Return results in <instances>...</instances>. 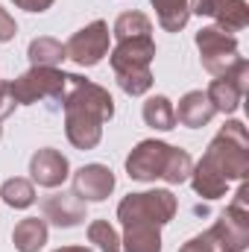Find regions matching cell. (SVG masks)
<instances>
[{
	"mask_svg": "<svg viewBox=\"0 0 249 252\" xmlns=\"http://www.w3.org/2000/svg\"><path fill=\"white\" fill-rule=\"evenodd\" d=\"M249 173V135L241 121H229L208 144L199 164L190 170V185L205 199H220L229 182L247 179Z\"/></svg>",
	"mask_w": 249,
	"mask_h": 252,
	"instance_id": "6da1fadb",
	"label": "cell"
},
{
	"mask_svg": "<svg viewBox=\"0 0 249 252\" xmlns=\"http://www.w3.org/2000/svg\"><path fill=\"white\" fill-rule=\"evenodd\" d=\"M64 132L76 150H94L103 138V124L115 115V100L106 88L67 73L64 91Z\"/></svg>",
	"mask_w": 249,
	"mask_h": 252,
	"instance_id": "7a4b0ae2",
	"label": "cell"
},
{
	"mask_svg": "<svg viewBox=\"0 0 249 252\" xmlns=\"http://www.w3.org/2000/svg\"><path fill=\"white\" fill-rule=\"evenodd\" d=\"M156 59V44L153 38H126L118 41V47L112 50V70L118 76V85L124 88L129 97L147 94L153 88V73L150 62Z\"/></svg>",
	"mask_w": 249,
	"mask_h": 252,
	"instance_id": "3957f363",
	"label": "cell"
},
{
	"mask_svg": "<svg viewBox=\"0 0 249 252\" xmlns=\"http://www.w3.org/2000/svg\"><path fill=\"white\" fill-rule=\"evenodd\" d=\"M176 214V196L170 190H144L129 193L118 205V220L124 226H164Z\"/></svg>",
	"mask_w": 249,
	"mask_h": 252,
	"instance_id": "277c9868",
	"label": "cell"
},
{
	"mask_svg": "<svg viewBox=\"0 0 249 252\" xmlns=\"http://www.w3.org/2000/svg\"><path fill=\"white\" fill-rule=\"evenodd\" d=\"M18 106H30L38 100H62L67 91V73L56 67H32L15 82H9Z\"/></svg>",
	"mask_w": 249,
	"mask_h": 252,
	"instance_id": "5b68a950",
	"label": "cell"
},
{
	"mask_svg": "<svg viewBox=\"0 0 249 252\" xmlns=\"http://www.w3.org/2000/svg\"><path fill=\"white\" fill-rule=\"evenodd\" d=\"M196 47L202 56V67L214 76L226 73L232 64H238L244 56H238V38L220 27H205L196 32Z\"/></svg>",
	"mask_w": 249,
	"mask_h": 252,
	"instance_id": "8992f818",
	"label": "cell"
},
{
	"mask_svg": "<svg viewBox=\"0 0 249 252\" xmlns=\"http://www.w3.org/2000/svg\"><path fill=\"white\" fill-rule=\"evenodd\" d=\"M170 156H173V147H170V144H164V141H141V144L129 153L126 170H129V176L138 179V182H156V179L164 176Z\"/></svg>",
	"mask_w": 249,
	"mask_h": 252,
	"instance_id": "52a82bcc",
	"label": "cell"
},
{
	"mask_svg": "<svg viewBox=\"0 0 249 252\" xmlns=\"http://www.w3.org/2000/svg\"><path fill=\"white\" fill-rule=\"evenodd\" d=\"M64 50H67V59H73L82 67L97 64L109 53V24L106 21H91L88 27H82L79 32L70 35Z\"/></svg>",
	"mask_w": 249,
	"mask_h": 252,
	"instance_id": "ba28073f",
	"label": "cell"
},
{
	"mask_svg": "<svg viewBox=\"0 0 249 252\" xmlns=\"http://www.w3.org/2000/svg\"><path fill=\"white\" fill-rule=\"evenodd\" d=\"M247 76H249V64H247V59H241L238 64H232L226 73H220L208 85L205 97L214 106V112H226L229 115V112H235L241 106V100L247 94Z\"/></svg>",
	"mask_w": 249,
	"mask_h": 252,
	"instance_id": "9c48e42d",
	"label": "cell"
},
{
	"mask_svg": "<svg viewBox=\"0 0 249 252\" xmlns=\"http://www.w3.org/2000/svg\"><path fill=\"white\" fill-rule=\"evenodd\" d=\"M115 190V173L106 164H85L73 173V193L85 202H103Z\"/></svg>",
	"mask_w": 249,
	"mask_h": 252,
	"instance_id": "30bf717a",
	"label": "cell"
},
{
	"mask_svg": "<svg viewBox=\"0 0 249 252\" xmlns=\"http://www.w3.org/2000/svg\"><path fill=\"white\" fill-rule=\"evenodd\" d=\"M30 173H32V179L41 188H59L64 179L70 176V164H67V158L59 150L44 147V150H38L30 158Z\"/></svg>",
	"mask_w": 249,
	"mask_h": 252,
	"instance_id": "8fae6325",
	"label": "cell"
},
{
	"mask_svg": "<svg viewBox=\"0 0 249 252\" xmlns=\"http://www.w3.org/2000/svg\"><path fill=\"white\" fill-rule=\"evenodd\" d=\"M41 211H44V220L70 229L85 220V199H79L76 193H50L44 196Z\"/></svg>",
	"mask_w": 249,
	"mask_h": 252,
	"instance_id": "7c38bea8",
	"label": "cell"
},
{
	"mask_svg": "<svg viewBox=\"0 0 249 252\" xmlns=\"http://www.w3.org/2000/svg\"><path fill=\"white\" fill-rule=\"evenodd\" d=\"M173 112H176V124L190 126V129L205 126L214 115H217V112H214V106L208 103L205 91H187L185 97L179 100V109H173Z\"/></svg>",
	"mask_w": 249,
	"mask_h": 252,
	"instance_id": "4fadbf2b",
	"label": "cell"
},
{
	"mask_svg": "<svg viewBox=\"0 0 249 252\" xmlns=\"http://www.w3.org/2000/svg\"><path fill=\"white\" fill-rule=\"evenodd\" d=\"M12 244L18 252H38L47 244V220H41V217L21 220L12 232Z\"/></svg>",
	"mask_w": 249,
	"mask_h": 252,
	"instance_id": "5bb4252c",
	"label": "cell"
},
{
	"mask_svg": "<svg viewBox=\"0 0 249 252\" xmlns=\"http://www.w3.org/2000/svg\"><path fill=\"white\" fill-rule=\"evenodd\" d=\"M121 252H161L158 226H124Z\"/></svg>",
	"mask_w": 249,
	"mask_h": 252,
	"instance_id": "9a60e30c",
	"label": "cell"
},
{
	"mask_svg": "<svg viewBox=\"0 0 249 252\" xmlns=\"http://www.w3.org/2000/svg\"><path fill=\"white\" fill-rule=\"evenodd\" d=\"M211 18H217V27L226 32H238L249 24V6L247 0H217Z\"/></svg>",
	"mask_w": 249,
	"mask_h": 252,
	"instance_id": "2e32d148",
	"label": "cell"
},
{
	"mask_svg": "<svg viewBox=\"0 0 249 252\" xmlns=\"http://www.w3.org/2000/svg\"><path fill=\"white\" fill-rule=\"evenodd\" d=\"M27 56H30L32 67H56L59 62H64V59H67V50H64L62 41L41 35V38L30 41V50H27Z\"/></svg>",
	"mask_w": 249,
	"mask_h": 252,
	"instance_id": "e0dca14e",
	"label": "cell"
},
{
	"mask_svg": "<svg viewBox=\"0 0 249 252\" xmlns=\"http://www.w3.org/2000/svg\"><path fill=\"white\" fill-rule=\"evenodd\" d=\"M156 6V15H158V24L167 30V32H179L190 18V6L187 0H153Z\"/></svg>",
	"mask_w": 249,
	"mask_h": 252,
	"instance_id": "ac0fdd59",
	"label": "cell"
},
{
	"mask_svg": "<svg viewBox=\"0 0 249 252\" xmlns=\"http://www.w3.org/2000/svg\"><path fill=\"white\" fill-rule=\"evenodd\" d=\"M144 121H147V126L161 129V132L173 129V126H176V112H173V103H170L167 97H161V94L150 97V100L144 103Z\"/></svg>",
	"mask_w": 249,
	"mask_h": 252,
	"instance_id": "d6986e66",
	"label": "cell"
},
{
	"mask_svg": "<svg viewBox=\"0 0 249 252\" xmlns=\"http://www.w3.org/2000/svg\"><path fill=\"white\" fill-rule=\"evenodd\" d=\"M153 32V24L144 12H124L115 21V38L126 41V38H147Z\"/></svg>",
	"mask_w": 249,
	"mask_h": 252,
	"instance_id": "ffe728a7",
	"label": "cell"
},
{
	"mask_svg": "<svg viewBox=\"0 0 249 252\" xmlns=\"http://www.w3.org/2000/svg\"><path fill=\"white\" fill-rule=\"evenodd\" d=\"M0 196H3V202L12 205V208H30V205L35 202V188H32L30 179L15 176V179H6V182H3Z\"/></svg>",
	"mask_w": 249,
	"mask_h": 252,
	"instance_id": "44dd1931",
	"label": "cell"
},
{
	"mask_svg": "<svg viewBox=\"0 0 249 252\" xmlns=\"http://www.w3.org/2000/svg\"><path fill=\"white\" fill-rule=\"evenodd\" d=\"M88 241L100 252H121V238L118 232L109 226V220H94L88 226Z\"/></svg>",
	"mask_w": 249,
	"mask_h": 252,
	"instance_id": "7402d4cb",
	"label": "cell"
},
{
	"mask_svg": "<svg viewBox=\"0 0 249 252\" xmlns=\"http://www.w3.org/2000/svg\"><path fill=\"white\" fill-rule=\"evenodd\" d=\"M190 170H193V161H190V156H187L185 150L173 147V156H170V161H167V170H164V176H161V179H164L167 185H179V182H187Z\"/></svg>",
	"mask_w": 249,
	"mask_h": 252,
	"instance_id": "603a6c76",
	"label": "cell"
},
{
	"mask_svg": "<svg viewBox=\"0 0 249 252\" xmlns=\"http://www.w3.org/2000/svg\"><path fill=\"white\" fill-rule=\"evenodd\" d=\"M179 252H220V247H217V241H214L208 232H202V235L190 238V241H187Z\"/></svg>",
	"mask_w": 249,
	"mask_h": 252,
	"instance_id": "cb8c5ba5",
	"label": "cell"
},
{
	"mask_svg": "<svg viewBox=\"0 0 249 252\" xmlns=\"http://www.w3.org/2000/svg\"><path fill=\"white\" fill-rule=\"evenodd\" d=\"M15 97H12V88H9V82H0V121L3 118H9L12 112H15Z\"/></svg>",
	"mask_w": 249,
	"mask_h": 252,
	"instance_id": "d4e9b609",
	"label": "cell"
},
{
	"mask_svg": "<svg viewBox=\"0 0 249 252\" xmlns=\"http://www.w3.org/2000/svg\"><path fill=\"white\" fill-rule=\"evenodd\" d=\"M15 32H18V24H15V18L0 6V41H12L15 38Z\"/></svg>",
	"mask_w": 249,
	"mask_h": 252,
	"instance_id": "484cf974",
	"label": "cell"
},
{
	"mask_svg": "<svg viewBox=\"0 0 249 252\" xmlns=\"http://www.w3.org/2000/svg\"><path fill=\"white\" fill-rule=\"evenodd\" d=\"M187 6H190V12H196V15H208V18H211L217 0H187Z\"/></svg>",
	"mask_w": 249,
	"mask_h": 252,
	"instance_id": "4316f807",
	"label": "cell"
},
{
	"mask_svg": "<svg viewBox=\"0 0 249 252\" xmlns=\"http://www.w3.org/2000/svg\"><path fill=\"white\" fill-rule=\"evenodd\" d=\"M50 3L53 0H15V6H21L27 12H44V9H50Z\"/></svg>",
	"mask_w": 249,
	"mask_h": 252,
	"instance_id": "83f0119b",
	"label": "cell"
},
{
	"mask_svg": "<svg viewBox=\"0 0 249 252\" xmlns=\"http://www.w3.org/2000/svg\"><path fill=\"white\" fill-rule=\"evenodd\" d=\"M56 252H94V250H88V247H62Z\"/></svg>",
	"mask_w": 249,
	"mask_h": 252,
	"instance_id": "f1b7e54d",
	"label": "cell"
},
{
	"mask_svg": "<svg viewBox=\"0 0 249 252\" xmlns=\"http://www.w3.org/2000/svg\"><path fill=\"white\" fill-rule=\"evenodd\" d=\"M0 138H3V129H0Z\"/></svg>",
	"mask_w": 249,
	"mask_h": 252,
	"instance_id": "f546056e",
	"label": "cell"
}]
</instances>
